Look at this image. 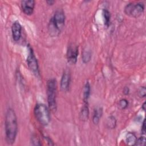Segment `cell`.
Segmentation results:
<instances>
[{
  "mask_svg": "<svg viewBox=\"0 0 146 146\" xmlns=\"http://www.w3.org/2000/svg\"><path fill=\"white\" fill-rule=\"evenodd\" d=\"M129 92V89L128 87H124V88L123 89V93L124 95H128Z\"/></svg>",
  "mask_w": 146,
  "mask_h": 146,
  "instance_id": "23",
  "label": "cell"
},
{
  "mask_svg": "<svg viewBox=\"0 0 146 146\" xmlns=\"http://www.w3.org/2000/svg\"><path fill=\"white\" fill-rule=\"evenodd\" d=\"M103 16L104 18V25L106 26H108L110 22V18H111V14L108 10L106 9H104L103 10Z\"/></svg>",
  "mask_w": 146,
  "mask_h": 146,
  "instance_id": "17",
  "label": "cell"
},
{
  "mask_svg": "<svg viewBox=\"0 0 146 146\" xmlns=\"http://www.w3.org/2000/svg\"><path fill=\"white\" fill-rule=\"evenodd\" d=\"M34 113L37 121L42 125H47L51 120L49 108L43 103H38L35 105Z\"/></svg>",
  "mask_w": 146,
  "mask_h": 146,
  "instance_id": "3",
  "label": "cell"
},
{
  "mask_svg": "<svg viewBox=\"0 0 146 146\" xmlns=\"http://www.w3.org/2000/svg\"><path fill=\"white\" fill-rule=\"evenodd\" d=\"M54 2H55V1H47V3L50 5H52Z\"/></svg>",
  "mask_w": 146,
  "mask_h": 146,
  "instance_id": "24",
  "label": "cell"
},
{
  "mask_svg": "<svg viewBox=\"0 0 146 146\" xmlns=\"http://www.w3.org/2000/svg\"><path fill=\"white\" fill-rule=\"evenodd\" d=\"M90 92H91L90 84L88 82H87L84 84V86L83 88V100L84 103H88V100L90 98Z\"/></svg>",
  "mask_w": 146,
  "mask_h": 146,
  "instance_id": "13",
  "label": "cell"
},
{
  "mask_svg": "<svg viewBox=\"0 0 146 146\" xmlns=\"http://www.w3.org/2000/svg\"><path fill=\"white\" fill-rule=\"evenodd\" d=\"M57 82L55 79H50L47 82V97L48 108L53 112L56 110Z\"/></svg>",
  "mask_w": 146,
  "mask_h": 146,
  "instance_id": "2",
  "label": "cell"
},
{
  "mask_svg": "<svg viewBox=\"0 0 146 146\" xmlns=\"http://www.w3.org/2000/svg\"><path fill=\"white\" fill-rule=\"evenodd\" d=\"M145 94H146V88L144 86H141L138 91V94L139 96L144 98L145 96Z\"/></svg>",
  "mask_w": 146,
  "mask_h": 146,
  "instance_id": "21",
  "label": "cell"
},
{
  "mask_svg": "<svg viewBox=\"0 0 146 146\" xmlns=\"http://www.w3.org/2000/svg\"><path fill=\"white\" fill-rule=\"evenodd\" d=\"M66 55L68 62L71 64H75L77 62L78 56V46L74 43L69 44Z\"/></svg>",
  "mask_w": 146,
  "mask_h": 146,
  "instance_id": "7",
  "label": "cell"
},
{
  "mask_svg": "<svg viewBox=\"0 0 146 146\" xmlns=\"http://www.w3.org/2000/svg\"><path fill=\"white\" fill-rule=\"evenodd\" d=\"M35 2L34 0H23L21 1V7L23 12L27 15H30L34 11Z\"/></svg>",
  "mask_w": 146,
  "mask_h": 146,
  "instance_id": "9",
  "label": "cell"
},
{
  "mask_svg": "<svg viewBox=\"0 0 146 146\" xmlns=\"http://www.w3.org/2000/svg\"><path fill=\"white\" fill-rule=\"evenodd\" d=\"M91 56H92V55L90 50H84L82 55V60L83 63H87L88 62H90V60H91Z\"/></svg>",
  "mask_w": 146,
  "mask_h": 146,
  "instance_id": "16",
  "label": "cell"
},
{
  "mask_svg": "<svg viewBox=\"0 0 146 146\" xmlns=\"http://www.w3.org/2000/svg\"><path fill=\"white\" fill-rule=\"evenodd\" d=\"M145 102H144V103H143V105H142V107H141V108H142V109L144 110V111H145Z\"/></svg>",
  "mask_w": 146,
  "mask_h": 146,
  "instance_id": "25",
  "label": "cell"
},
{
  "mask_svg": "<svg viewBox=\"0 0 146 146\" xmlns=\"http://www.w3.org/2000/svg\"><path fill=\"white\" fill-rule=\"evenodd\" d=\"M106 125L107 128L110 129H113L116 125V120L115 116H110L107 119Z\"/></svg>",
  "mask_w": 146,
  "mask_h": 146,
  "instance_id": "15",
  "label": "cell"
},
{
  "mask_svg": "<svg viewBox=\"0 0 146 146\" xmlns=\"http://www.w3.org/2000/svg\"><path fill=\"white\" fill-rule=\"evenodd\" d=\"M31 144L34 145H40L41 143L39 139L36 136H34L31 137Z\"/></svg>",
  "mask_w": 146,
  "mask_h": 146,
  "instance_id": "20",
  "label": "cell"
},
{
  "mask_svg": "<svg viewBox=\"0 0 146 146\" xmlns=\"http://www.w3.org/2000/svg\"><path fill=\"white\" fill-rule=\"evenodd\" d=\"M137 137L135 135L134 133L132 132H128L126 136L125 137V141L127 144L131 145H135V143L136 141Z\"/></svg>",
  "mask_w": 146,
  "mask_h": 146,
  "instance_id": "14",
  "label": "cell"
},
{
  "mask_svg": "<svg viewBox=\"0 0 146 146\" xmlns=\"http://www.w3.org/2000/svg\"><path fill=\"white\" fill-rule=\"evenodd\" d=\"M22 26L19 21H15L11 26V33L14 41H18L21 37Z\"/></svg>",
  "mask_w": 146,
  "mask_h": 146,
  "instance_id": "10",
  "label": "cell"
},
{
  "mask_svg": "<svg viewBox=\"0 0 146 146\" xmlns=\"http://www.w3.org/2000/svg\"><path fill=\"white\" fill-rule=\"evenodd\" d=\"M145 137L144 136H141L139 139H137L135 145H145Z\"/></svg>",
  "mask_w": 146,
  "mask_h": 146,
  "instance_id": "19",
  "label": "cell"
},
{
  "mask_svg": "<svg viewBox=\"0 0 146 146\" xmlns=\"http://www.w3.org/2000/svg\"><path fill=\"white\" fill-rule=\"evenodd\" d=\"M5 125L6 143L11 145L15 142L17 135L18 123L15 112L11 108H9L6 111Z\"/></svg>",
  "mask_w": 146,
  "mask_h": 146,
  "instance_id": "1",
  "label": "cell"
},
{
  "mask_svg": "<svg viewBox=\"0 0 146 146\" xmlns=\"http://www.w3.org/2000/svg\"><path fill=\"white\" fill-rule=\"evenodd\" d=\"M65 20L66 17L64 12L61 10H56L50 22V28L52 27L51 30H55L58 33H60L64 26Z\"/></svg>",
  "mask_w": 146,
  "mask_h": 146,
  "instance_id": "4",
  "label": "cell"
},
{
  "mask_svg": "<svg viewBox=\"0 0 146 146\" xmlns=\"http://www.w3.org/2000/svg\"><path fill=\"white\" fill-rule=\"evenodd\" d=\"M29 55L27 58V63L30 69V70L36 76L39 74V65L38 63L37 59L36 58L33 48L30 45L28 46Z\"/></svg>",
  "mask_w": 146,
  "mask_h": 146,
  "instance_id": "6",
  "label": "cell"
},
{
  "mask_svg": "<svg viewBox=\"0 0 146 146\" xmlns=\"http://www.w3.org/2000/svg\"><path fill=\"white\" fill-rule=\"evenodd\" d=\"M71 81V75L70 71L68 70H66L62 76V78L60 80V89L66 92L68 90Z\"/></svg>",
  "mask_w": 146,
  "mask_h": 146,
  "instance_id": "8",
  "label": "cell"
},
{
  "mask_svg": "<svg viewBox=\"0 0 146 146\" xmlns=\"http://www.w3.org/2000/svg\"><path fill=\"white\" fill-rule=\"evenodd\" d=\"M118 104L121 110H124L128 106V102L125 99H121L119 100Z\"/></svg>",
  "mask_w": 146,
  "mask_h": 146,
  "instance_id": "18",
  "label": "cell"
},
{
  "mask_svg": "<svg viewBox=\"0 0 146 146\" xmlns=\"http://www.w3.org/2000/svg\"><path fill=\"white\" fill-rule=\"evenodd\" d=\"M141 132L143 134H145V120H143L142 126H141Z\"/></svg>",
  "mask_w": 146,
  "mask_h": 146,
  "instance_id": "22",
  "label": "cell"
},
{
  "mask_svg": "<svg viewBox=\"0 0 146 146\" xmlns=\"http://www.w3.org/2000/svg\"><path fill=\"white\" fill-rule=\"evenodd\" d=\"M144 10V5L143 3L127 4L124 7V13L126 15L136 18L140 16Z\"/></svg>",
  "mask_w": 146,
  "mask_h": 146,
  "instance_id": "5",
  "label": "cell"
},
{
  "mask_svg": "<svg viewBox=\"0 0 146 146\" xmlns=\"http://www.w3.org/2000/svg\"><path fill=\"white\" fill-rule=\"evenodd\" d=\"M80 119L81 120L85 121H87L89 117V108L88 106V103H84V104L82 107L80 112Z\"/></svg>",
  "mask_w": 146,
  "mask_h": 146,
  "instance_id": "12",
  "label": "cell"
},
{
  "mask_svg": "<svg viewBox=\"0 0 146 146\" xmlns=\"http://www.w3.org/2000/svg\"><path fill=\"white\" fill-rule=\"evenodd\" d=\"M103 108L102 107H96L94 109L92 115V122L95 125H97L102 116Z\"/></svg>",
  "mask_w": 146,
  "mask_h": 146,
  "instance_id": "11",
  "label": "cell"
}]
</instances>
